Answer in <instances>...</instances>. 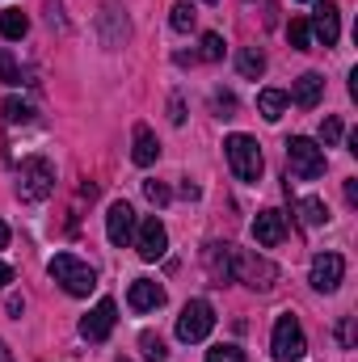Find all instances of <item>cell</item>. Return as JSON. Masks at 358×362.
<instances>
[{
	"label": "cell",
	"instance_id": "obj_28",
	"mask_svg": "<svg viewBox=\"0 0 358 362\" xmlns=\"http://www.w3.org/2000/svg\"><path fill=\"white\" fill-rule=\"evenodd\" d=\"M198 55H202L207 64H219V59H224V38H219V34H202V47H198Z\"/></svg>",
	"mask_w": 358,
	"mask_h": 362
},
{
	"label": "cell",
	"instance_id": "obj_16",
	"mask_svg": "<svg viewBox=\"0 0 358 362\" xmlns=\"http://www.w3.org/2000/svg\"><path fill=\"white\" fill-rule=\"evenodd\" d=\"M131 139H135V148H131V160H135L139 169H148V165H156V156H161V139H156V131H152L148 122H135V131H131Z\"/></svg>",
	"mask_w": 358,
	"mask_h": 362
},
{
	"label": "cell",
	"instance_id": "obj_9",
	"mask_svg": "<svg viewBox=\"0 0 358 362\" xmlns=\"http://www.w3.org/2000/svg\"><path fill=\"white\" fill-rule=\"evenodd\" d=\"M135 249H139L144 262H161L169 253V232H165V223L156 215H148L144 223H135Z\"/></svg>",
	"mask_w": 358,
	"mask_h": 362
},
{
	"label": "cell",
	"instance_id": "obj_35",
	"mask_svg": "<svg viewBox=\"0 0 358 362\" xmlns=\"http://www.w3.org/2000/svg\"><path fill=\"white\" fill-rule=\"evenodd\" d=\"M8 282H13V270H8V266L0 262V286H8Z\"/></svg>",
	"mask_w": 358,
	"mask_h": 362
},
{
	"label": "cell",
	"instance_id": "obj_26",
	"mask_svg": "<svg viewBox=\"0 0 358 362\" xmlns=\"http://www.w3.org/2000/svg\"><path fill=\"white\" fill-rule=\"evenodd\" d=\"M0 81L4 85H21V68H17V59H13L8 47H0Z\"/></svg>",
	"mask_w": 358,
	"mask_h": 362
},
{
	"label": "cell",
	"instance_id": "obj_25",
	"mask_svg": "<svg viewBox=\"0 0 358 362\" xmlns=\"http://www.w3.org/2000/svg\"><path fill=\"white\" fill-rule=\"evenodd\" d=\"M287 42H291L295 51H308V47H312V30H308L304 17H291V25H287Z\"/></svg>",
	"mask_w": 358,
	"mask_h": 362
},
{
	"label": "cell",
	"instance_id": "obj_5",
	"mask_svg": "<svg viewBox=\"0 0 358 362\" xmlns=\"http://www.w3.org/2000/svg\"><path fill=\"white\" fill-rule=\"evenodd\" d=\"M270 350H274V358L278 362H299L304 354H308V337H304V329H299V320H295L291 312H282V316L274 320Z\"/></svg>",
	"mask_w": 358,
	"mask_h": 362
},
{
	"label": "cell",
	"instance_id": "obj_1",
	"mask_svg": "<svg viewBox=\"0 0 358 362\" xmlns=\"http://www.w3.org/2000/svg\"><path fill=\"white\" fill-rule=\"evenodd\" d=\"M47 270H51V278H55L68 295H76V299H81V295H89L93 286H97L93 266H89V262H81V257H72V253H55Z\"/></svg>",
	"mask_w": 358,
	"mask_h": 362
},
{
	"label": "cell",
	"instance_id": "obj_36",
	"mask_svg": "<svg viewBox=\"0 0 358 362\" xmlns=\"http://www.w3.org/2000/svg\"><path fill=\"white\" fill-rule=\"evenodd\" d=\"M4 245H8V223L0 219V249H4Z\"/></svg>",
	"mask_w": 358,
	"mask_h": 362
},
{
	"label": "cell",
	"instance_id": "obj_24",
	"mask_svg": "<svg viewBox=\"0 0 358 362\" xmlns=\"http://www.w3.org/2000/svg\"><path fill=\"white\" fill-rule=\"evenodd\" d=\"M139 350H144V358L148 362H165L169 358V346H165L161 333H139Z\"/></svg>",
	"mask_w": 358,
	"mask_h": 362
},
{
	"label": "cell",
	"instance_id": "obj_18",
	"mask_svg": "<svg viewBox=\"0 0 358 362\" xmlns=\"http://www.w3.org/2000/svg\"><path fill=\"white\" fill-rule=\"evenodd\" d=\"M202 257H207V270H211L215 282L232 278V245H207V249H202Z\"/></svg>",
	"mask_w": 358,
	"mask_h": 362
},
{
	"label": "cell",
	"instance_id": "obj_20",
	"mask_svg": "<svg viewBox=\"0 0 358 362\" xmlns=\"http://www.w3.org/2000/svg\"><path fill=\"white\" fill-rule=\"evenodd\" d=\"M295 211H299L304 228H321V223H329V206H325V198H299Z\"/></svg>",
	"mask_w": 358,
	"mask_h": 362
},
{
	"label": "cell",
	"instance_id": "obj_12",
	"mask_svg": "<svg viewBox=\"0 0 358 362\" xmlns=\"http://www.w3.org/2000/svg\"><path fill=\"white\" fill-rule=\"evenodd\" d=\"M342 278H346L342 253H316V257H312V286H316L321 295H333V291L342 286Z\"/></svg>",
	"mask_w": 358,
	"mask_h": 362
},
{
	"label": "cell",
	"instance_id": "obj_4",
	"mask_svg": "<svg viewBox=\"0 0 358 362\" xmlns=\"http://www.w3.org/2000/svg\"><path fill=\"white\" fill-rule=\"evenodd\" d=\"M224 156H228L232 173L241 181H258L262 169H266L262 148H258V139H249V135H228V139H224Z\"/></svg>",
	"mask_w": 358,
	"mask_h": 362
},
{
	"label": "cell",
	"instance_id": "obj_6",
	"mask_svg": "<svg viewBox=\"0 0 358 362\" xmlns=\"http://www.w3.org/2000/svg\"><path fill=\"white\" fill-rule=\"evenodd\" d=\"M211 329H215V308H211L207 299H190L178 316V337L185 346H190V341H207Z\"/></svg>",
	"mask_w": 358,
	"mask_h": 362
},
{
	"label": "cell",
	"instance_id": "obj_10",
	"mask_svg": "<svg viewBox=\"0 0 358 362\" xmlns=\"http://www.w3.org/2000/svg\"><path fill=\"white\" fill-rule=\"evenodd\" d=\"M97 38H101V47H122L127 38H131V21H127V13L114 4V0H105L101 4V17H97Z\"/></svg>",
	"mask_w": 358,
	"mask_h": 362
},
{
	"label": "cell",
	"instance_id": "obj_14",
	"mask_svg": "<svg viewBox=\"0 0 358 362\" xmlns=\"http://www.w3.org/2000/svg\"><path fill=\"white\" fill-rule=\"evenodd\" d=\"M127 308L131 312H156V308H165V286L156 278H135L131 291H127Z\"/></svg>",
	"mask_w": 358,
	"mask_h": 362
},
{
	"label": "cell",
	"instance_id": "obj_31",
	"mask_svg": "<svg viewBox=\"0 0 358 362\" xmlns=\"http://www.w3.org/2000/svg\"><path fill=\"white\" fill-rule=\"evenodd\" d=\"M144 194H148L156 206H165V202H169V189H165L161 181H144Z\"/></svg>",
	"mask_w": 358,
	"mask_h": 362
},
{
	"label": "cell",
	"instance_id": "obj_11",
	"mask_svg": "<svg viewBox=\"0 0 358 362\" xmlns=\"http://www.w3.org/2000/svg\"><path fill=\"white\" fill-rule=\"evenodd\" d=\"M308 30H312V38H316L321 47H337V38H342V8H337L333 0L316 4V13H312Z\"/></svg>",
	"mask_w": 358,
	"mask_h": 362
},
{
	"label": "cell",
	"instance_id": "obj_7",
	"mask_svg": "<svg viewBox=\"0 0 358 362\" xmlns=\"http://www.w3.org/2000/svg\"><path fill=\"white\" fill-rule=\"evenodd\" d=\"M232 278H241V282L253 286V291H270L274 278H278V270L270 266L266 257L249 253V249H232Z\"/></svg>",
	"mask_w": 358,
	"mask_h": 362
},
{
	"label": "cell",
	"instance_id": "obj_3",
	"mask_svg": "<svg viewBox=\"0 0 358 362\" xmlns=\"http://www.w3.org/2000/svg\"><path fill=\"white\" fill-rule=\"evenodd\" d=\"M17 194L25 202H42L55 194V165L42 160V156H30L21 160V173H17Z\"/></svg>",
	"mask_w": 358,
	"mask_h": 362
},
{
	"label": "cell",
	"instance_id": "obj_19",
	"mask_svg": "<svg viewBox=\"0 0 358 362\" xmlns=\"http://www.w3.org/2000/svg\"><path fill=\"white\" fill-rule=\"evenodd\" d=\"M30 34V17L21 13V8H4L0 13V38L4 42H17V38H25Z\"/></svg>",
	"mask_w": 358,
	"mask_h": 362
},
{
	"label": "cell",
	"instance_id": "obj_38",
	"mask_svg": "<svg viewBox=\"0 0 358 362\" xmlns=\"http://www.w3.org/2000/svg\"><path fill=\"white\" fill-rule=\"evenodd\" d=\"M202 4H219V0H202Z\"/></svg>",
	"mask_w": 358,
	"mask_h": 362
},
{
	"label": "cell",
	"instance_id": "obj_30",
	"mask_svg": "<svg viewBox=\"0 0 358 362\" xmlns=\"http://www.w3.org/2000/svg\"><path fill=\"white\" fill-rule=\"evenodd\" d=\"M321 139H325V148H333L342 139V118H325L321 122Z\"/></svg>",
	"mask_w": 358,
	"mask_h": 362
},
{
	"label": "cell",
	"instance_id": "obj_2",
	"mask_svg": "<svg viewBox=\"0 0 358 362\" xmlns=\"http://www.w3.org/2000/svg\"><path fill=\"white\" fill-rule=\"evenodd\" d=\"M287 165H291V177L299 181L325 177V148L308 135H295V139H287Z\"/></svg>",
	"mask_w": 358,
	"mask_h": 362
},
{
	"label": "cell",
	"instance_id": "obj_13",
	"mask_svg": "<svg viewBox=\"0 0 358 362\" xmlns=\"http://www.w3.org/2000/svg\"><path fill=\"white\" fill-rule=\"evenodd\" d=\"M114 320H118V303L114 299H97V308L81 320V337L85 341H105L114 333Z\"/></svg>",
	"mask_w": 358,
	"mask_h": 362
},
{
	"label": "cell",
	"instance_id": "obj_21",
	"mask_svg": "<svg viewBox=\"0 0 358 362\" xmlns=\"http://www.w3.org/2000/svg\"><path fill=\"white\" fill-rule=\"evenodd\" d=\"M282 110H287V93L282 89H262L258 93V114H262L266 122H278Z\"/></svg>",
	"mask_w": 358,
	"mask_h": 362
},
{
	"label": "cell",
	"instance_id": "obj_23",
	"mask_svg": "<svg viewBox=\"0 0 358 362\" xmlns=\"http://www.w3.org/2000/svg\"><path fill=\"white\" fill-rule=\"evenodd\" d=\"M4 118L13 127H25V122H34V105L21 101V97H4Z\"/></svg>",
	"mask_w": 358,
	"mask_h": 362
},
{
	"label": "cell",
	"instance_id": "obj_22",
	"mask_svg": "<svg viewBox=\"0 0 358 362\" xmlns=\"http://www.w3.org/2000/svg\"><path fill=\"white\" fill-rule=\"evenodd\" d=\"M236 68H241V76H249V81H258V76L266 72V55H262L258 47H245V51L236 55Z\"/></svg>",
	"mask_w": 358,
	"mask_h": 362
},
{
	"label": "cell",
	"instance_id": "obj_34",
	"mask_svg": "<svg viewBox=\"0 0 358 362\" xmlns=\"http://www.w3.org/2000/svg\"><path fill=\"white\" fill-rule=\"evenodd\" d=\"M169 110H173L169 118H173V122H178V127H181V122H185V114H181V101H178V97H173V105H169Z\"/></svg>",
	"mask_w": 358,
	"mask_h": 362
},
{
	"label": "cell",
	"instance_id": "obj_15",
	"mask_svg": "<svg viewBox=\"0 0 358 362\" xmlns=\"http://www.w3.org/2000/svg\"><path fill=\"white\" fill-rule=\"evenodd\" d=\"M253 240H258L262 249H274V245L287 240V219H282V211H258V219H253Z\"/></svg>",
	"mask_w": 358,
	"mask_h": 362
},
{
	"label": "cell",
	"instance_id": "obj_39",
	"mask_svg": "<svg viewBox=\"0 0 358 362\" xmlns=\"http://www.w3.org/2000/svg\"><path fill=\"white\" fill-rule=\"evenodd\" d=\"M118 362H131V358H118Z\"/></svg>",
	"mask_w": 358,
	"mask_h": 362
},
{
	"label": "cell",
	"instance_id": "obj_8",
	"mask_svg": "<svg viewBox=\"0 0 358 362\" xmlns=\"http://www.w3.org/2000/svg\"><path fill=\"white\" fill-rule=\"evenodd\" d=\"M105 236H110L114 249H122V245L135 240V206L127 198H114L110 202V211H105Z\"/></svg>",
	"mask_w": 358,
	"mask_h": 362
},
{
	"label": "cell",
	"instance_id": "obj_27",
	"mask_svg": "<svg viewBox=\"0 0 358 362\" xmlns=\"http://www.w3.org/2000/svg\"><path fill=\"white\" fill-rule=\"evenodd\" d=\"M169 21H173V30H178V34H190V30H194V4L178 0V4H173V17H169Z\"/></svg>",
	"mask_w": 358,
	"mask_h": 362
},
{
	"label": "cell",
	"instance_id": "obj_33",
	"mask_svg": "<svg viewBox=\"0 0 358 362\" xmlns=\"http://www.w3.org/2000/svg\"><path fill=\"white\" fill-rule=\"evenodd\" d=\"M337 337H342V346H350V341H354V325L342 320V325H337Z\"/></svg>",
	"mask_w": 358,
	"mask_h": 362
},
{
	"label": "cell",
	"instance_id": "obj_32",
	"mask_svg": "<svg viewBox=\"0 0 358 362\" xmlns=\"http://www.w3.org/2000/svg\"><path fill=\"white\" fill-rule=\"evenodd\" d=\"M47 21H51V25H59V30H68V21H64V8H59V0H47Z\"/></svg>",
	"mask_w": 358,
	"mask_h": 362
},
{
	"label": "cell",
	"instance_id": "obj_29",
	"mask_svg": "<svg viewBox=\"0 0 358 362\" xmlns=\"http://www.w3.org/2000/svg\"><path fill=\"white\" fill-rule=\"evenodd\" d=\"M207 362H245V350L224 341V346H211V350H207Z\"/></svg>",
	"mask_w": 358,
	"mask_h": 362
},
{
	"label": "cell",
	"instance_id": "obj_17",
	"mask_svg": "<svg viewBox=\"0 0 358 362\" xmlns=\"http://www.w3.org/2000/svg\"><path fill=\"white\" fill-rule=\"evenodd\" d=\"M321 97H325V76H321V72H304V76L295 81V89H291V101H295L299 110H316Z\"/></svg>",
	"mask_w": 358,
	"mask_h": 362
},
{
	"label": "cell",
	"instance_id": "obj_37",
	"mask_svg": "<svg viewBox=\"0 0 358 362\" xmlns=\"http://www.w3.org/2000/svg\"><path fill=\"white\" fill-rule=\"evenodd\" d=\"M0 362H13V354H8V346L0 341Z\"/></svg>",
	"mask_w": 358,
	"mask_h": 362
}]
</instances>
